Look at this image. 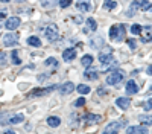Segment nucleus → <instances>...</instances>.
Here are the masks:
<instances>
[{
    "instance_id": "f257e3e1",
    "label": "nucleus",
    "mask_w": 152,
    "mask_h": 134,
    "mask_svg": "<svg viewBox=\"0 0 152 134\" xmlns=\"http://www.w3.org/2000/svg\"><path fill=\"white\" fill-rule=\"evenodd\" d=\"M108 35H110V40L111 41H116V43H120L125 40V35H126V31H125V26L123 24H113L108 31Z\"/></svg>"
},
{
    "instance_id": "1a4fd4ad",
    "label": "nucleus",
    "mask_w": 152,
    "mask_h": 134,
    "mask_svg": "<svg viewBox=\"0 0 152 134\" xmlns=\"http://www.w3.org/2000/svg\"><path fill=\"white\" fill-rule=\"evenodd\" d=\"M125 131H126V134H146L148 128H145L142 125H135V127H128Z\"/></svg>"
},
{
    "instance_id": "e433bc0d",
    "label": "nucleus",
    "mask_w": 152,
    "mask_h": 134,
    "mask_svg": "<svg viewBox=\"0 0 152 134\" xmlns=\"http://www.w3.org/2000/svg\"><path fill=\"white\" fill-rule=\"evenodd\" d=\"M140 8H142L143 11H149V9H151V3H149V2H146V3H143Z\"/></svg>"
},
{
    "instance_id": "c03bdc74",
    "label": "nucleus",
    "mask_w": 152,
    "mask_h": 134,
    "mask_svg": "<svg viewBox=\"0 0 152 134\" xmlns=\"http://www.w3.org/2000/svg\"><path fill=\"white\" fill-rule=\"evenodd\" d=\"M12 133H14L12 130H6V131H5V134H12Z\"/></svg>"
},
{
    "instance_id": "c9c22d12",
    "label": "nucleus",
    "mask_w": 152,
    "mask_h": 134,
    "mask_svg": "<svg viewBox=\"0 0 152 134\" xmlns=\"http://www.w3.org/2000/svg\"><path fill=\"white\" fill-rule=\"evenodd\" d=\"M73 21H75V23H78V24H81V23L84 21V18H82L81 15H75V17H73Z\"/></svg>"
},
{
    "instance_id": "37998d69",
    "label": "nucleus",
    "mask_w": 152,
    "mask_h": 134,
    "mask_svg": "<svg viewBox=\"0 0 152 134\" xmlns=\"http://www.w3.org/2000/svg\"><path fill=\"white\" fill-rule=\"evenodd\" d=\"M135 2H137L138 5H140V6H142L143 3H146V2H148V0H135Z\"/></svg>"
},
{
    "instance_id": "09e8293b",
    "label": "nucleus",
    "mask_w": 152,
    "mask_h": 134,
    "mask_svg": "<svg viewBox=\"0 0 152 134\" xmlns=\"http://www.w3.org/2000/svg\"><path fill=\"white\" fill-rule=\"evenodd\" d=\"M0 28H2V24H0Z\"/></svg>"
},
{
    "instance_id": "cd10ccee",
    "label": "nucleus",
    "mask_w": 152,
    "mask_h": 134,
    "mask_svg": "<svg viewBox=\"0 0 152 134\" xmlns=\"http://www.w3.org/2000/svg\"><path fill=\"white\" fill-rule=\"evenodd\" d=\"M76 89H78V92H79L81 94H87V93H90V92H91L90 87H88V85H85V84H79Z\"/></svg>"
},
{
    "instance_id": "423d86ee",
    "label": "nucleus",
    "mask_w": 152,
    "mask_h": 134,
    "mask_svg": "<svg viewBox=\"0 0 152 134\" xmlns=\"http://www.w3.org/2000/svg\"><path fill=\"white\" fill-rule=\"evenodd\" d=\"M140 40L142 43H151L152 41V26H143L140 32Z\"/></svg>"
},
{
    "instance_id": "9d476101",
    "label": "nucleus",
    "mask_w": 152,
    "mask_h": 134,
    "mask_svg": "<svg viewBox=\"0 0 152 134\" xmlns=\"http://www.w3.org/2000/svg\"><path fill=\"white\" fill-rule=\"evenodd\" d=\"M97 76H99V73L96 72V69L94 67H88L85 72H84V78L85 79H88V81H96L97 79Z\"/></svg>"
},
{
    "instance_id": "4be33fe9",
    "label": "nucleus",
    "mask_w": 152,
    "mask_h": 134,
    "mask_svg": "<svg viewBox=\"0 0 152 134\" xmlns=\"http://www.w3.org/2000/svg\"><path fill=\"white\" fill-rule=\"evenodd\" d=\"M76 8H78L79 11H82V12L91 11V5H90V3H87V2H78V3H76Z\"/></svg>"
},
{
    "instance_id": "bb28decb",
    "label": "nucleus",
    "mask_w": 152,
    "mask_h": 134,
    "mask_svg": "<svg viewBox=\"0 0 152 134\" xmlns=\"http://www.w3.org/2000/svg\"><path fill=\"white\" fill-rule=\"evenodd\" d=\"M11 59H12V64H15V66L21 64V59H20V56H18V52H17V51H14V52L11 53Z\"/></svg>"
},
{
    "instance_id": "f3484780",
    "label": "nucleus",
    "mask_w": 152,
    "mask_h": 134,
    "mask_svg": "<svg viewBox=\"0 0 152 134\" xmlns=\"http://www.w3.org/2000/svg\"><path fill=\"white\" fill-rule=\"evenodd\" d=\"M59 124H61V119H59L58 116H49V117H47V125H49V127L56 128V127H59Z\"/></svg>"
},
{
    "instance_id": "20e7f679",
    "label": "nucleus",
    "mask_w": 152,
    "mask_h": 134,
    "mask_svg": "<svg viewBox=\"0 0 152 134\" xmlns=\"http://www.w3.org/2000/svg\"><path fill=\"white\" fill-rule=\"evenodd\" d=\"M56 87L55 85H50V87H47V89H34V90H31V93L28 94L29 97H40V96H46V94H49L50 92H53Z\"/></svg>"
},
{
    "instance_id": "f03ea898",
    "label": "nucleus",
    "mask_w": 152,
    "mask_h": 134,
    "mask_svg": "<svg viewBox=\"0 0 152 134\" xmlns=\"http://www.w3.org/2000/svg\"><path fill=\"white\" fill-rule=\"evenodd\" d=\"M123 79H125V72L120 70V69H114V72L107 76L105 81H107L108 85H119Z\"/></svg>"
},
{
    "instance_id": "b1692460",
    "label": "nucleus",
    "mask_w": 152,
    "mask_h": 134,
    "mask_svg": "<svg viewBox=\"0 0 152 134\" xmlns=\"http://www.w3.org/2000/svg\"><path fill=\"white\" fill-rule=\"evenodd\" d=\"M81 64H82L84 67H90V66L93 64V56H91V55H84V56L81 58Z\"/></svg>"
},
{
    "instance_id": "dca6fc26",
    "label": "nucleus",
    "mask_w": 152,
    "mask_h": 134,
    "mask_svg": "<svg viewBox=\"0 0 152 134\" xmlns=\"http://www.w3.org/2000/svg\"><path fill=\"white\" fill-rule=\"evenodd\" d=\"M126 92H128L129 94H135L138 92V87H137V84L134 79H129L128 84H126Z\"/></svg>"
},
{
    "instance_id": "6e6552de",
    "label": "nucleus",
    "mask_w": 152,
    "mask_h": 134,
    "mask_svg": "<svg viewBox=\"0 0 152 134\" xmlns=\"http://www.w3.org/2000/svg\"><path fill=\"white\" fill-rule=\"evenodd\" d=\"M20 18L18 17H9V18H6V23H5V28L8 29V31H14V29H17L18 26H20Z\"/></svg>"
},
{
    "instance_id": "72a5a7b5",
    "label": "nucleus",
    "mask_w": 152,
    "mask_h": 134,
    "mask_svg": "<svg viewBox=\"0 0 152 134\" xmlns=\"http://www.w3.org/2000/svg\"><path fill=\"white\" fill-rule=\"evenodd\" d=\"M72 5V0H59V6L61 8H69Z\"/></svg>"
},
{
    "instance_id": "79ce46f5",
    "label": "nucleus",
    "mask_w": 152,
    "mask_h": 134,
    "mask_svg": "<svg viewBox=\"0 0 152 134\" xmlns=\"http://www.w3.org/2000/svg\"><path fill=\"white\" fill-rule=\"evenodd\" d=\"M146 73H148V75H152V66H149V67L146 69Z\"/></svg>"
},
{
    "instance_id": "f8f14e48",
    "label": "nucleus",
    "mask_w": 152,
    "mask_h": 134,
    "mask_svg": "<svg viewBox=\"0 0 152 134\" xmlns=\"http://www.w3.org/2000/svg\"><path fill=\"white\" fill-rule=\"evenodd\" d=\"M75 58H76V49H72V47H69V49H66V51L62 52V59H64V61H67V63L73 61Z\"/></svg>"
},
{
    "instance_id": "39448f33",
    "label": "nucleus",
    "mask_w": 152,
    "mask_h": 134,
    "mask_svg": "<svg viewBox=\"0 0 152 134\" xmlns=\"http://www.w3.org/2000/svg\"><path fill=\"white\" fill-rule=\"evenodd\" d=\"M3 44H5L6 47H14V46H17V44H18V35L14 34V32L6 34V35L3 37Z\"/></svg>"
},
{
    "instance_id": "ddd939ff",
    "label": "nucleus",
    "mask_w": 152,
    "mask_h": 134,
    "mask_svg": "<svg viewBox=\"0 0 152 134\" xmlns=\"http://www.w3.org/2000/svg\"><path fill=\"white\" fill-rule=\"evenodd\" d=\"M73 90H75V84L73 82H64L59 87V93L61 94H70V93H73Z\"/></svg>"
},
{
    "instance_id": "de8ad7c7",
    "label": "nucleus",
    "mask_w": 152,
    "mask_h": 134,
    "mask_svg": "<svg viewBox=\"0 0 152 134\" xmlns=\"http://www.w3.org/2000/svg\"><path fill=\"white\" fill-rule=\"evenodd\" d=\"M151 92H152V85H151Z\"/></svg>"
},
{
    "instance_id": "a878e982",
    "label": "nucleus",
    "mask_w": 152,
    "mask_h": 134,
    "mask_svg": "<svg viewBox=\"0 0 152 134\" xmlns=\"http://www.w3.org/2000/svg\"><path fill=\"white\" fill-rule=\"evenodd\" d=\"M44 66H47V67H58V59L53 58V56H50V58H47L44 61Z\"/></svg>"
},
{
    "instance_id": "393cba45",
    "label": "nucleus",
    "mask_w": 152,
    "mask_h": 134,
    "mask_svg": "<svg viewBox=\"0 0 152 134\" xmlns=\"http://www.w3.org/2000/svg\"><path fill=\"white\" fill-rule=\"evenodd\" d=\"M104 8L108 9V11H113L117 8V3L114 2V0H104Z\"/></svg>"
},
{
    "instance_id": "58836bf2",
    "label": "nucleus",
    "mask_w": 152,
    "mask_h": 134,
    "mask_svg": "<svg viewBox=\"0 0 152 134\" xmlns=\"http://www.w3.org/2000/svg\"><path fill=\"white\" fill-rule=\"evenodd\" d=\"M47 76H49V75H46V73H44V75H38V81H46Z\"/></svg>"
},
{
    "instance_id": "c756f323",
    "label": "nucleus",
    "mask_w": 152,
    "mask_h": 134,
    "mask_svg": "<svg viewBox=\"0 0 152 134\" xmlns=\"http://www.w3.org/2000/svg\"><path fill=\"white\" fill-rule=\"evenodd\" d=\"M56 3V0H41V6L43 8H53Z\"/></svg>"
},
{
    "instance_id": "c85d7f7f",
    "label": "nucleus",
    "mask_w": 152,
    "mask_h": 134,
    "mask_svg": "<svg viewBox=\"0 0 152 134\" xmlns=\"http://www.w3.org/2000/svg\"><path fill=\"white\" fill-rule=\"evenodd\" d=\"M142 28H143V26H140L138 23H134L132 26H131V34H134V35H140Z\"/></svg>"
},
{
    "instance_id": "4c0bfd02",
    "label": "nucleus",
    "mask_w": 152,
    "mask_h": 134,
    "mask_svg": "<svg viewBox=\"0 0 152 134\" xmlns=\"http://www.w3.org/2000/svg\"><path fill=\"white\" fill-rule=\"evenodd\" d=\"M97 94H99V96H105V94H107V90H105L104 87H100V89L97 90Z\"/></svg>"
},
{
    "instance_id": "7c9ffc66",
    "label": "nucleus",
    "mask_w": 152,
    "mask_h": 134,
    "mask_svg": "<svg viewBox=\"0 0 152 134\" xmlns=\"http://www.w3.org/2000/svg\"><path fill=\"white\" fill-rule=\"evenodd\" d=\"M143 108H145V111H151L152 110V97L148 102H143Z\"/></svg>"
},
{
    "instance_id": "4468645a",
    "label": "nucleus",
    "mask_w": 152,
    "mask_h": 134,
    "mask_svg": "<svg viewBox=\"0 0 152 134\" xmlns=\"http://www.w3.org/2000/svg\"><path fill=\"white\" fill-rule=\"evenodd\" d=\"M113 59L114 58H113V53L111 52H107V53L102 52V53L99 55V61H100V64H102V66H108Z\"/></svg>"
},
{
    "instance_id": "a211bd4d",
    "label": "nucleus",
    "mask_w": 152,
    "mask_h": 134,
    "mask_svg": "<svg viewBox=\"0 0 152 134\" xmlns=\"http://www.w3.org/2000/svg\"><path fill=\"white\" fill-rule=\"evenodd\" d=\"M23 120H24V116H23V114H14V116H11V117L8 119V124L15 125V124H21Z\"/></svg>"
},
{
    "instance_id": "a19ab883",
    "label": "nucleus",
    "mask_w": 152,
    "mask_h": 134,
    "mask_svg": "<svg viewBox=\"0 0 152 134\" xmlns=\"http://www.w3.org/2000/svg\"><path fill=\"white\" fill-rule=\"evenodd\" d=\"M6 17V9H0V18H5Z\"/></svg>"
},
{
    "instance_id": "ea45409f",
    "label": "nucleus",
    "mask_w": 152,
    "mask_h": 134,
    "mask_svg": "<svg viewBox=\"0 0 152 134\" xmlns=\"http://www.w3.org/2000/svg\"><path fill=\"white\" fill-rule=\"evenodd\" d=\"M5 59H6L5 53H2V52H0V64H3V63H5Z\"/></svg>"
},
{
    "instance_id": "6ab92c4d",
    "label": "nucleus",
    "mask_w": 152,
    "mask_h": 134,
    "mask_svg": "<svg viewBox=\"0 0 152 134\" xmlns=\"http://www.w3.org/2000/svg\"><path fill=\"white\" fill-rule=\"evenodd\" d=\"M105 44V41H104V38H100V37H96V38H93L91 41H90V46L93 47V49H100Z\"/></svg>"
},
{
    "instance_id": "2eb2a0df",
    "label": "nucleus",
    "mask_w": 152,
    "mask_h": 134,
    "mask_svg": "<svg viewBox=\"0 0 152 134\" xmlns=\"http://www.w3.org/2000/svg\"><path fill=\"white\" fill-rule=\"evenodd\" d=\"M116 105L122 110H128L129 105H131V101L128 99V97H117L116 99Z\"/></svg>"
},
{
    "instance_id": "5701e85b",
    "label": "nucleus",
    "mask_w": 152,
    "mask_h": 134,
    "mask_svg": "<svg viewBox=\"0 0 152 134\" xmlns=\"http://www.w3.org/2000/svg\"><path fill=\"white\" fill-rule=\"evenodd\" d=\"M28 44L32 47H41V40L38 37H29L28 38Z\"/></svg>"
},
{
    "instance_id": "a18cd8bd",
    "label": "nucleus",
    "mask_w": 152,
    "mask_h": 134,
    "mask_svg": "<svg viewBox=\"0 0 152 134\" xmlns=\"http://www.w3.org/2000/svg\"><path fill=\"white\" fill-rule=\"evenodd\" d=\"M0 2H3V3H8V2H11V0H0Z\"/></svg>"
},
{
    "instance_id": "aec40b11",
    "label": "nucleus",
    "mask_w": 152,
    "mask_h": 134,
    "mask_svg": "<svg viewBox=\"0 0 152 134\" xmlns=\"http://www.w3.org/2000/svg\"><path fill=\"white\" fill-rule=\"evenodd\" d=\"M97 29V23L94 18H87V29H84V32H88V31H96Z\"/></svg>"
},
{
    "instance_id": "9b49d317",
    "label": "nucleus",
    "mask_w": 152,
    "mask_h": 134,
    "mask_svg": "<svg viewBox=\"0 0 152 134\" xmlns=\"http://www.w3.org/2000/svg\"><path fill=\"white\" fill-rule=\"evenodd\" d=\"M122 125V122H111V124L107 125V128L104 130L105 134H114V133H119V128Z\"/></svg>"
},
{
    "instance_id": "412c9836",
    "label": "nucleus",
    "mask_w": 152,
    "mask_h": 134,
    "mask_svg": "<svg viewBox=\"0 0 152 134\" xmlns=\"http://www.w3.org/2000/svg\"><path fill=\"white\" fill-rule=\"evenodd\" d=\"M138 122H140L142 125H152V116L140 114V116H138Z\"/></svg>"
},
{
    "instance_id": "7ed1b4c3",
    "label": "nucleus",
    "mask_w": 152,
    "mask_h": 134,
    "mask_svg": "<svg viewBox=\"0 0 152 134\" xmlns=\"http://www.w3.org/2000/svg\"><path fill=\"white\" fill-rule=\"evenodd\" d=\"M44 35H46V38H47L50 43H55V41L58 40V37H59L58 28L55 26V24H49V26L44 28Z\"/></svg>"
},
{
    "instance_id": "0eeeda50",
    "label": "nucleus",
    "mask_w": 152,
    "mask_h": 134,
    "mask_svg": "<svg viewBox=\"0 0 152 134\" xmlns=\"http://www.w3.org/2000/svg\"><path fill=\"white\" fill-rule=\"evenodd\" d=\"M82 120H84L85 125H94V124H99V122L102 120V116L88 113V114H84V116H82Z\"/></svg>"
},
{
    "instance_id": "2f4dec72",
    "label": "nucleus",
    "mask_w": 152,
    "mask_h": 134,
    "mask_svg": "<svg viewBox=\"0 0 152 134\" xmlns=\"http://www.w3.org/2000/svg\"><path fill=\"white\" fill-rule=\"evenodd\" d=\"M73 105H75V107H84V105H85V99H84V97H78V99L75 101Z\"/></svg>"
},
{
    "instance_id": "473e14b6",
    "label": "nucleus",
    "mask_w": 152,
    "mask_h": 134,
    "mask_svg": "<svg viewBox=\"0 0 152 134\" xmlns=\"http://www.w3.org/2000/svg\"><path fill=\"white\" fill-rule=\"evenodd\" d=\"M126 43H128V46H129V49H132V51H135V49H137V41L134 40V38H129L128 41H126Z\"/></svg>"
},
{
    "instance_id": "49530a36",
    "label": "nucleus",
    "mask_w": 152,
    "mask_h": 134,
    "mask_svg": "<svg viewBox=\"0 0 152 134\" xmlns=\"http://www.w3.org/2000/svg\"><path fill=\"white\" fill-rule=\"evenodd\" d=\"M17 2H24V0H17Z\"/></svg>"
},
{
    "instance_id": "f704fd0d",
    "label": "nucleus",
    "mask_w": 152,
    "mask_h": 134,
    "mask_svg": "<svg viewBox=\"0 0 152 134\" xmlns=\"http://www.w3.org/2000/svg\"><path fill=\"white\" fill-rule=\"evenodd\" d=\"M110 64H111V66H110V67H107V70H114V69H117V66H119V63H117V61H114V59L111 61Z\"/></svg>"
}]
</instances>
